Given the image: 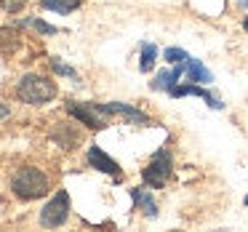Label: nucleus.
Instances as JSON below:
<instances>
[{
  "label": "nucleus",
  "instance_id": "nucleus-19",
  "mask_svg": "<svg viewBox=\"0 0 248 232\" xmlns=\"http://www.w3.org/2000/svg\"><path fill=\"white\" fill-rule=\"evenodd\" d=\"M187 56H189V54H187L184 48H173V46L163 51V62H171V64H182Z\"/></svg>",
  "mask_w": 248,
  "mask_h": 232
},
{
  "label": "nucleus",
  "instance_id": "nucleus-14",
  "mask_svg": "<svg viewBox=\"0 0 248 232\" xmlns=\"http://www.w3.org/2000/svg\"><path fill=\"white\" fill-rule=\"evenodd\" d=\"M83 6V0H40V8L46 11H54V14H72Z\"/></svg>",
  "mask_w": 248,
  "mask_h": 232
},
{
  "label": "nucleus",
  "instance_id": "nucleus-6",
  "mask_svg": "<svg viewBox=\"0 0 248 232\" xmlns=\"http://www.w3.org/2000/svg\"><path fill=\"white\" fill-rule=\"evenodd\" d=\"M99 109H102L104 115H120V118H125V123L131 125H152V118L147 112H141V109H136L134 104H125V102H107V104H99Z\"/></svg>",
  "mask_w": 248,
  "mask_h": 232
},
{
  "label": "nucleus",
  "instance_id": "nucleus-11",
  "mask_svg": "<svg viewBox=\"0 0 248 232\" xmlns=\"http://www.w3.org/2000/svg\"><path fill=\"white\" fill-rule=\"evenodd\" d=\"M182 64H184V75H187V80L200 83V86H208V83H214V75L205 70L203 62H198V59H192V56H187Z\"/></svg>",
  "mask_w": 248,
  "mask_h": 232
},
{
  "label": "nucleus",
  "instance_id": "nucleus-8",
  "mask_svg": "<svg viewBox=\"0 0 248 232\" xmlns=\"http://www.w3.org/2000/svg\"><path fill=\"white\" fill-rule=\"evenodd\" d=\"M86 160H88V166H91V168H96V171H102V173H107V176H112L115 182H123V176H125L123 168H120L118 163H115L112 157H109L99 144H91V147H88Z\"/></svg>",
  "mask_w": 248,
  "mask_h": 232
},
{
  "label": "nucleus",
  "instance_id": "nucleus-3",
  "mask_svg": "<svg viewBox=\"0 0 248 232\" xmlns=\"http://www.w3.org/2000/svg\"><path fill=\"white\" fill-rule=\"evenodd\" d=\"M171 173H173V157L168 150L160 147V150L152 155V160L147 163V168L141 171V182L150 189H163L168 184V179H171Z\"/></svg>",
  "mask_w": 248,
  "mask_h": 232
},
{
  "label": "nucleus",
  "instance_id": "nucleus-2",
  "mask_svg": "<svg viewBox=\"0 0 248 232\" xmlns=\"http://www.w3.org/2000/svg\"><path fill=\"white\" fill-rule=\"evenodd\" d=\"M56 93H59V86L51 77L38 75V72H27L16 83V99L22 104H30V107H40V104L54 102Z\"/></svg>",
  "mask_w": 248,
  "mask_h": 232
},
{
  "label": "nucleus",
  "instance_id": "nucleus-9",
  "mask_svg": "<svg viewBox=\"0 0 248 232\" xmlns=\"http://www.w3.org/2000/svg\"><path fill=\"white\" fill-rule=\"evenodd\" d=\"M131 200H134V208L136 211H144V216H150V219H155L157 216V203L155 198H152V192L147 187H131Z\"/></svg>",
  "mask_w": 248,
  "mask_h": 232
},
{
  "label": "nucleus",
  "instance_id": "nucleus-20",
  "mask_svg": "<svg viewBox=\"0 0 248 232\" xmlns=\"http://www.w3.org/2000/svg\"><path fill=\"white\" fill-rule=\"evenodd\" d=\"M8 112H11V109H8L6 104H0V120H3V118H8Z\"/></svg>",
  "mask_w": 248,
  "mask_h": 232
},
{
  "label": "nucleus",
  "instance_id": "nucleus-5",
  "mask_svg": "<svg viewBox=\"0 0 248 232\" xmlns=\"http://www.w3.org/2000/svg\"><path fill=\"white\" fill-rule=\"evenodd\" d=\"M64 107H67V115L75 118L80 125H86L88 131H102L109 125V115H104L96 102H72L70 99Z\"/></svg>",
  "mask_w": 248,
  "mask_h": 232
},
{
  "label": "nucleus",
  "instance_id": "nucleus-1",
  "mask_svg": "<svg viewBox=\"0 0 248 232\" xmlns=\"http://www.w3.org/2000/svg\"><path fill=\"white\" fill-rule=\"evenodd\" d=\"M8 187H11L14 198H19L22 203H32V200H40L51 192V179L38 166H19L11 173Z\"/></svg>",
  "mask_w": 248,
  "mask_h": 232
},
{
  "label": "nucleus",
  "instance_id": "nucleus-10",
  "mask_svg": "<svg viewBox=\"0 0 248 232\" xmlns=\"http://www.w3.org/2000/svg\"><path fill=\"white\" fill-rule=\"evenodd\" d=\"M182 75H184V64H176L173 70H163V72H157V75L150 80V88L152 91H166L168 93L179 80H182Z\"/></svg>",
  "mask_w": 248,
  "mask_h": 232
},
{
  "label": "nucleus",
  "instance_id": "nucleus-16",
  "mask_svg": "<svg viewBox=\"0 0 248 232\" xmlns=\"http://www.w3.org/2000/svg\"><path fill=\"white\" fill-rule=\"evenodd\" d=\"M16 27H32V30H38L40 35H56V32H59V30H56L54 24H46L43 19H35V16L19 19V22H16Z\"/></svg>",
  "mask_w": 248,
  "mask_h": 232
},
{
  "label": "nucleus",
  "instance_id": "nucleus-21",
  "mask_svg": "<svg viewBox=\"0 0 248 232\" xmlns=\"http://www.w3.org/2000/svg\"><path fill=\"white\" fill-rule=\"evenodd\" d=\"M243 30H246V32H248V16L243 19Z\"/></svg>",
  "mask_w": 248,
  "mask_h": 232
},
{
  "label": "nucleus",
  "instance_id": "nucleus-15",
  "mask_svg": "<svg viewBox=\"0 0 248 232\" xmlns=\"http://www.w3.org/2000/svg\"><path fill=\"white\" fill-rule=\"evenodd\" d=\"M157 46L155 43H141V48H139V70L141 72H150L152 67H155V62H157Z\"/></svg>",
  "mask_w": 248,
  "mask_h": 232
},
{
  "label": "nucleus",
  "instance_id": "nucleus-7",
  "mask_svg": "<svg viewBox=\"0 0 248 232\" xmlns=\"http://www.w3.org/2000/svg\"><path fill=\"white\" fill-rule=\"evenodd\" d=\"M168 96H173V99H182V96H198V99H203L205 104H208L211 109H221L224 104H221V99L216 96V93H211L205 86H200V83H176V86L168 91Z\"/></svg>",
  "mask_w": 248,
  "mask_h": 232
},
{
  "label": "nucleus",
  "instance_id": "nucleus-22",
  "mask_svg": "<svg viewBox=\"0 0 248 232\" xmlns=\"http://www.w3.org/2000/svg\"><path fill=\"white\" fill-rule=\"evenodd\" d=\"M243 203H246V205H248V195H246V198H243Z\"/></svg>",
  "mask_w": 248,
  "mask_h": 232
},
{
  "label": "nucleus",
  "instance_id": "nucleus-13",
  "mask_svg": "<svg viewBox=\"0 0 248 232\" xmlns=\"http://www.w3.org/2000/svg\"><path fill=\"white\" fill-rule=\"evenodd\" d=\"M54 139L59 141L64 150H75V144L80 141V134L72 128L70 123H56V131H54Z\"/></svg>",
  "mask_w": 248,
  "mask_h": 232
},
{
  "label": "nucleus",
  "instance_id": "nucleus-4",
  "mask_svg": "<svg viewBox=\"0 0 248 232\" xmlns=\"http://www.w3.org/2000/svg\"><path fill=\"white\" fill-rule=\"evenodd\" d=\"M70 211H72L70 192H67V189H56V195L43 205V211H40V227H46V230L64 227L67 219H70Z\"/></svg>",
  "mask_w": 248,
  "mask_h": 232
},
{
  "label": "nucleus",
  "instance_id": "nucleus-12",
  "mask_svg": "<svg viewBox=\"0 0 248 232\" xmlns=\"http://www.w3.org/2000/svg\"><path fill=\"white\" fill-rule=\"evenodd\" d=\"M24 38L19 35L16 27H0V54L3 56H14L22 48Z\"/></svg>",
  "mask_w": 248,
  "mask_h": 232
},
{
  "label": "nucleus",
  "instance_id": "nucleus-17",
  "mask_svg": "<svg viewBox=\"0 0 248 232\" xmlns=\"http://www.w3.org/2000/svg\"><path fill=\"white\" fill-rule=\"evenodd\" d=\"M48 67H51V72H54V75H62V77H70V80H78V83H80V75H78V70L67 67L64 62H62V59H56V56L48 62Z\"/></svg>",
  "mask_w": 248,
  "mask_h": 232
},
{
  "label": "nucleus",
  "instance_id": "nucleus-18",
  "mask_svg": "<svg viewBox=\"0 0 248 232\" xmlns=\"http://www.w3.org/2000/svg\"><path fill=\"white\" fill-rule=\"evenodd\" d=\"M24 6H27V0H0V11L8 14V16L24 11Z\"/></svg>",
  "mask_w": 248,
  "mask_h": 232
}]
</instances>
